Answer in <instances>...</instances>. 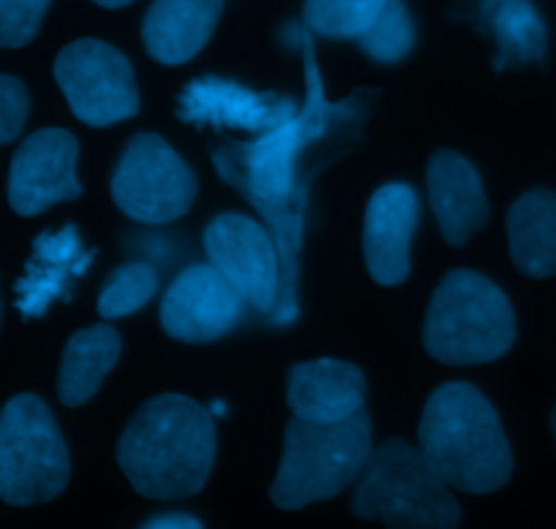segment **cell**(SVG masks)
Listing matches in <instances>:
<instances>
[{
    "label": "cell",
    "instance_id": "1",
    "mask_svg": "<svg viewBox=\"0 0 556 529\" xmlns=\"http://www.w3.org/2000/svg\"><path fill=\"white\" fill-rule=\"evenodd\" d=\"M215 454L212 413L182 394L144 402L117 443L119 470L141 497L150 500L199 494L210 481Z\"/></svg>",
    "mask_w": 556,
    "mask_h": 529
},
{
    "label": "cell",
    "instance_id": "2",
    "mask_svg": "<svg viewBox=\"0 0 556 529\" xmlns=\"http://www.w3.org/2000/svg\"><path fill=\"white\" fill-rule=\"evenodd\" d=\"M418 449L456 492L492 494L514 473L503 421L470 383H445L429 396L418 424Z\"/></svg>",
    "mask_w": 556,
    "mask_h": 529
},
{
    "label": "cell",
    "instance_id": "3",
    "mask_svg": "<svg viewBox=\"0 0 556 529\" xmlns=\"http://www.w3.org/2000/svg\"><path fill=\"white\" fill-rule=\"evenodd\" d=\"M372 456V424L367 413L337 424L293 418L286 429L282 459L271 483V503L282 511H302L326 503L362 478Z\"/></svg>",
    "mask_w": 556,
    "mask_h": 529
},
{
    "label": "cell",
    "instance_id": "4",
    "mask_svg": "<svg viewBox=\"0 0 556 529\" xmlns=\"http://www.w3.org/2000/svg\"><path fill=\"white\" fill-rule=\"evenodd\" d=\"M351 511L386 529H456L462 508L418 445L394 438L372 451L353 492Z\"/></svg>",
    "mask_w": 556,
    "mask_h": 529
},
{
    "label": "cell",
    "instance_id": "5",
    "mask_svg": "<svg viewBox=\"0 0 556 529\" xmlns=\"http://www.w3.org/2000/svg\"><path fill=\"white\" fill-rule=\"evenodd\" d=\"M514 340V307L489 277L470 269L443 277L424 324L429 356L451 367H472L503 358Z\"/></svg>",
    "mask_w": 556,
    "mask_h": 529
},
{
    "label": "cell",
    "instance_id": "6",
    "mask_svg": "<svg viewBox=\"0 0 556 529\" xmlns=\"http://www.w3.org/2000/svg\"><path fill=\"white\" fill-rule=\"evenodd\" d=\"M71 459L47 402L20 394L0 411V500L30 508L63 494Z\"/></svg>",
    "mask_w": 556,
    "mask_h": 529
},
{
    "label": "cell",
    "instance_id": "7",
    "mask_svg": "<svg viewBox=\"0 0 556 529\" xmlns=\"http://www.w3.org/2000/svg\"><path fill=\"white\" fill-rule=\"evenodd\" d=\"M112 199L130 221L172 223L190 210L195 177L157 134H136L112 174Z\"/></svg>",
    "mask_w": 556,
    "mask_h": 529
},
{
    "label": "cell",
    "instance_id": "8",
    "mask_svg": "<svg viewBox=\"0 0 556 529\" xmlns=\"http://www.w3.org/2000/svg\"><path fill=\"white\" fill-rule=\"evenodd\" d=\"M54 79L76 119L92 128L130 119L139 112L134 68L112 43L79 38L54 60Z\"/></svg>",
    "mask_w": 556,
    "mask_h": 529
},
{
    "label": "cell",
    "instance_id": "9",
    "mask_svg": "<svg viewBox=\"0 0 556 529\" xmlns=\"http://www.w3.org/2000/svg\"><path fill=\"white\" fill-rule=\"evenodd\" d=\"M204 248L210 264L231 282L258 313H269L277 302L275 242L255 221L244 215H217L204 231Z\"/></svg>",
    "mask_w": 556,
    "mask_h": 529
},
{
    "label": "cell",
    "instance_id": "10",
    "mask_svg": "<svg viewBox=\"0 0 556 529\" xmlns=\"http://www.w3.org/2000/svg\"><path fill=\"white\" fill-rule=\"evenodd\" d=\"M79 144L63 128H43L27 136L9 168V204L16 215H41L58 201L81 193L76 179Z\"/></svg>",
    "mask_w": 556,
    "mask_h": 529
},
{
    "label": "cell",
    "instance_id": "11",
    "mask_svg": "<svg viewBox=\"0 0 556 529\" xmlns=\"http://www.w3.org/2000/svg\"><path fill=\"white\" fill-rule=\"evenodd\" d=\"M244 299L212 264L188 266L168 286L161 304V324L182 342H212L242 320Z\"/></svg>",
    "mask_w": 556,
    "mask_h": 529
},
{
    "label": "cell",
    "instance_id": "12",
    "mask_svg": "<svg viewBox=\"0 0 556 529\" xmlns=\"http://www.w3.org/2000/svg\"><path fill=\"white\" fill-rule=\"evenodd\" d=\"M418 226V196L410 185H383L364 215V259L375 282L400 286L410 272V242Z\"/></svg>",
    "mask_w": 556,
    "mask_h": 529
},
{
    "label": "cell",
    "instance_id": "13",
    "mask_svg": "<svg viewBox=\"0 0 556 529\" xmlns=\"http://www.w3.org/2000/svg\"><path fill=\"white\" fill-rule=\"evenodd\" d=\"M364 396L367 380L362 369L340 358L304 362L288 373V407L302 421H345L364 411Z\"/></svg>",
    "mask_w": 556,
    "mask_h": 529
},
{
    "label": "cell",
    "instance_id": "14",
    "mask_svg": "<svg viewBox=\"0 0 556 529\" xmlns=\"http://www.w3.org/2000/svg\"><path fill=\"white\" fill-rule=\"evenodd\" d=\"M429 201L438 217L440 234L448 244L462 248L489 221L486 193L476 166L459 152L440 150L427 168Z\"/></svg>",
    "mask_w": 556,
    "mask_h": 529
},
{
    "label": "cell",
    "instance_id": "15",
    "mask_svg": "<svg viewBox=\"0 0 556 529\" xmlns=\"http://www.w3.org/2000/svg\"><path fill=\"white\" fill-rule=\"evenodd\" d=\"M179 117L185 123H212L242 130L280 128L291 119V103L277 96L253 92L226 79L193 81L179 98Z\"/></svg>",
    "mask_w": 556,
    "mask_h": 529
},
{
    "label": "cell",
    "instance_id": "16",
    "mask_svg": "<svg viewBox=\"0 0 556 529\" xmlns=\"http://www.w3.org/2000/svg\"><path fill=\"white\" fill-rule=\"evenodd\" d=\"M226 0H152L141 22V41L152 60L182 65L193 60L215 33Z\"/></svg>",
    "mask_w": 556,
    "mask_h": 529
},
{
    "label": "cell",
    "instance_id": "17",
    "mask_svg": "<svg viewBox=\"0 0 556 529\" xmlns=\"http://www.w3.org/2000/svg\"><path fill=\"white\" fill-rule=\"evenodd\" d=\"M92 253H85L74 226L58 234H41L27 261L25 277L16 282V307L25 318H38L47 313L54 299L65 297V288L74 277L85 275Z\"/></svg>",
    "mask_w": 556,
    "mask_h": 529
},
{
    "label": "cell",
    "instance_id": "18",
    "mask_svg": "<svg viewBox=\"0 0 556 529\" xmlns=\"http://www.w3.org/2000/svg\"><path fill=\"white\" fill-rule=\"evenodd\" d=\"M508 242L521 275L535 280L556 275V193L538 188L510 206Z\"/></svg>",
    "mask_w": 556,
    "mask_h": 529
},
{
    "label": "cell",
    "instance_id": "19",
    "mask_svg": "<svg viewBox=\"0 0 556 529\" xmlns=\"http://www.w3.org/2000/svg\"><path fill=\"white\" fill-rule=\"evenodd\" d=\"M123 340L106 324L76 331L65 345L58 373V396L65 407H81L96 396L103 378L117 364Z\"/></svg>",
    "mask_w": 556,
    "mask_h": 529
},
{
    "label": "cell",
    "instance_id": "20",
    "mask_svg": "<svg viewBox=\"0 0 556 529\" xmlns=\"http://www.w3.org/2000/svg\"><path fill=\"white\" fill-rule=\"evenodd\" d=\"M483 25L497 41L500 71L508 65L543 63L546 58V25L530 0H481Z\"/></svg>",
    "mask_w": 556,
    "mask_h": 529
},
{
    "label": "cell",
    "instance_id": "21",
    "mask_svg": "<svg viewBox=\"0 0 556 529\" xmlns=\"http://www.w3.org/2000/svg\"><path fill=\"white\" fill-rule=\"evenodd\" d=\"M389 0H307L304 22L324 38H362Z\"/></svg>",
    "mask_w": 556,
    "mask_h": 529
},
{
    "label": "cell",
    "instance_id": "22",
    "mask_svg": "<svg viewBox=\"0 0 556 529\" xmlns=\"http://www.w3.org/2000/svg\"><path fill=\"white\" fill-rule=\"evenodd\" d=\"M157 272L150 264H123L112 272L98 297V313L101 318L114 320L134 315L155 297Z\"/></svg>",
    "mask_w": 556,
    "mask_h": 529
},
{
    "label": "cell",
    "instance_id": "23",
    "mask_svg": "<svg viewBox=\"0 0 556 529\" xmlns=\"http://www.w3.org/2000/svg\"><path fill=\"white\" fill-rule=\"evenodd\" d=\"M413 41H416V30H413L410 14H407L402 0H389L378 14V20L358 38L364 52L378 60V63L402 60L413 49Z\"/></svg>",
    "mask_w": 556,
    "mask_h": 529
},
{
    "label": "cell",
    "instance_id": "24",
    "mask_svg": "<svg viewBox=\"0 0 556 529\" xmlns=\"http://www.w3.org/2000/svg\"><path fill=\"white\" fill-rule=\"evenodd\" d=\"M52 0H0V47L20 49L36 38Z\"/></svg>",
    "mask_w": 556,
    "mask_h": 529
},
{
    "label": "cell",
    "instance_id": "25",
    "mask_svg": "<svg viewBox=\"0 0 556 529\" xmlns=\"http://www.w3.org/2000/svg\"><path fill=\"white\" fill-rule=\"evenodd\" d=\"M30 114V98L16 76L0 74V144H11L22 134Z\"/></svg>",
    "mask_w": 556,
    "mask_h": 529
},
{
    "label": "cell",
    "instance_id": "26",
    "mask_svg": "<svg viewBox=\"0 0 556 529\" xmlns=\"http://www.w3.org/2000/svg\"><path fill=\"white\" fill-rule=\"evenodd\" d=\"M139 529H204V525L190 514H161L152 516Z\"/></svg>",
    "mask_w": 556,
    "mask_h": 529
},
{
    "label": "cell",
    "instance_id": "27",
    "mask_svg": "<svg viewBox=\"0 0 556 529\" xmlns=\"http://www.w3.org/2000/svg\"><path fill=\"white\" fill-rule=\"evenodd\" d=\"M92 3L103 5V9H123V5L134 3V0H92Z\"/></svg>",
    "mask_w": 556,
    "mask_h": 529
},
{
    "label": "cell",
    "instance_id": "28",
    "mask_svg": "<svg viewBox=\"0 0 556 529\" xmlns=\"http://www.w3.org/2000/svg\"><path fill=\"white\" fill-rule=\"evenodd\" d=\"M552 434H554V440H556V407H554V413H552Z\"/></svg>",
    "mask_w": 556,
    "mask_h": 529
},
{
    "label": "cell",
    "instance_id": "29",
    "mask_svg": "<svg viewBox=\"0 0 556 529\" xmlns=\"http://www.w3.org/2000/svg\"><path fill=\"white\" fill-rule=\"evenodd\" d=\"M0 324H3V302H0Z\"/></svg>",
    "mask_w": 556,
    "mask_h": 529
}]
</instances>
